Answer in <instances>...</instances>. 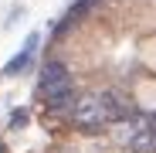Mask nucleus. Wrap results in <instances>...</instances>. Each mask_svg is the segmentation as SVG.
<instances>
[{"label": "nucleus", "instance_id": "f257e3e1", "mask_svg": "<svg viewBox=\"0 0 156 153\" xmlns=\"http://www.w3.org/2000/svg\"><path fill=\"white\" fill-rule=\"evenodd\" d=\"M65 78H71L65 61H44L41 65V75H37V89L41 85H51V82H65Z\"/></svg>", "mask_w": 156, "mask_h": 153}, {"label": "nucleus", "instance_id": "f03ea898", "mask_svg": "<svg viewBox=\"0 0 156 153\" xmlns=\"http://www.w3.org/2000/svg\"><path fill=\"white\" fill-rule=\"evenodd\" d=\"M129 150H136V153H156V129H139L133 136V143H129Z\"/></svg>", "mask_w": 156, "mask_h": 153}, {"label": "nucleus", "instance_id": "7ed1b4c3", "mask_svg": "<svg viewBox=\"0 0 156 153\" xmlns=\"http://www.w3.org/2000/svg\"><path fill=\"white\" fill-rule=\"evenodd\" d=\"M34 61V51H27L24 48L20 55H14L10 61H7V68H4V75H20V71H27V65Z\"/></svg>", "mask_w": 156, "mask_h": 153}, {"label": "nucleus", "instance_id": "20e7f679", "mask_svg": "<svg viewBox=\"0 0 156 153\" xmlns=\"http://www.w3.org/2000/svg\"><path fill=\"white\" fill-rule=\"evenodd\" d=\"M98 4V0H75V4H71V10H68V20H78V17H85L92 7Z\"/></svg>", "mask_w": 156, "mask_h": 153}, {"label": "nucleus", "instance_id": "39448f33", "mask_svg": "<svg viewBox=\"0 0 156 153\" xmlns=\"http://www.w3.org/2000/svg\"><path fill=\"white\" fill-rule=\"evenodd\" d=\"M27 126V109H14L10 112V129H24Z\"/></svg>", "mask_w": 156, "mask_h": 153}]
</instances>
